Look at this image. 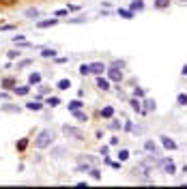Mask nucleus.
I'll list each match as a JSON object with an SVG mask.
<instances>
[{
    "label": "nucleus",
    "mask_w": 187,
    "mask_h": 189,
    "mask_svg": "<svg viewBox=\"0 0 187 189\" xmlns=\"http://www.w3.org/2000/svg\"><path fill=\"white\" fill-rule=\"evenodd\" d=\"M52 140H54V133H52L50 129H45V131H41V133L37 135L35 146H37V148H48V146H52Z\"/></svg>",
    "instance_id": "1"
},
{
    "label": "nucleus",
    "mask_w": 187,
    "mask_h": 189,
    "mask_svg": "<svg viewBox=\"0 0 187 189\" xmlns=\"http://www.w3.org/2000/svg\"><path fill=\"white\" fill-rule=\"evenodd\" d=\"M161 165H163V170H166V174H174V172H176L174 161H172V159H168V157H163V159H161Z\"/></svg>",
    "instance_id": "2"
},
{
    "label": "nucleus",
    "mask_w": 187,
    "mask_h": 189,
    "mask_svg": "<svg viewBox=\"0 0 187 189\" xmlns=\"http://www.w3.org/2000/svg\"><path fill=\"white\" fill-rule=\"evenodd\" d=\"M105 71H108V78H110L112 82H121V80H123V73H121L116 67H110V69H105Z\"/></svg>",
    "instance_id": "3"
},
{
    "label": "nucleus",
    "mask_w": 187,
    "mask_h": 189,
    "mask_svg": "<svg viewBox=\"0 0 187 189\" xmlns=\"http://www.w3.org/2000/svg\"><path fill=\"white\" fill-rule=\"evenodd\" d=\"M62 131H65V135H71V138H75V140H82V138H84V133H82L80 129H73V127H65Z\"/></svg>",
    "instance_id": "4"
},
{
    "label": "nucleus",
    "mask_w": 187,
    "mask_h": 189,
    "mask_svg": "<svg viewBox=\"0 0 187 189\" xmlns=\"http://www.w3.org/2000/svg\"><path fill=\"white\" fill-rule=\"evenodd\" d=\"M105 69H108V67H105L103 62H90V73H97V75H101Z\"/></svg>",
    "instance_id": "5"
},
{
    "label": "nucleus",
    "mask_w": 187,
    "mask_h": 189,
    "mask_svg": "<svg viewBox=\"0 0 187 189\" xmlns=\"http://www.w3.org/2000/svg\"><path fill=\"white\" fill-rule=\"evenodd\" d=\"M161 144H163V148H168V151H174L176 148V142L170 140L168 135H161Z\"/></svg>",
    "instance_id": "6"
},
{
    "label": "nucleus",
    "mask_w": 187,
    "mask_h": 189,
    "mask_svg": "<svg viewBox=\"0 0 187 189\" xmlns=\"http://www.w3.org/2000/svg\"><path fill=\"white\" fill-rule=\"evenodd\" d=\"M58 19H41L37 22V28H50V26H56Z\"/></svg>",
    "instance_id": "7"
},
{
    "label": "nucleus",
    "mask_w": 187,
    "mask_h": 189,
    "mask_svg": "<svg viewBox=\"0 0 187 189\" xmlns=\"http://www.w3.org/2000/svg\"><path fill=\"white\" fill-rule=\"evenodd\" d=\"M144 148H146V151H149L151 155H157V157H163V155H161V151H159V148H157V146L153 144V142H146V144H144Z\"/></svg>",
    "instance_id": "8"
},
{
    "label": "nucleus",
    "mask_w": 187,
    "mask_h": 189,
    "mask_svg": "<svg viewBox=\"0 0 187 189\" xmlns=\"http://www.w3.org/2000/svg\"><path fill=\"white\" fill-rule=\"evenodd\" d=\"M144 9V2H142V0H131V5H129V11H142Z\"/></svg>",
    "instance_id": "9"
},
{
    "label": "nucleus",
    "mask_w": 187,
    "mask_h": 189,
    "mask_svg": "<svg viewBox=\"0 0 187 189\" xmlns=\"http://www.w3.org/2000/svg\"><path fill=\"white\" fill-rule=\"evenodd\" d=\"M56 88L58 90H69V88H71V80H58V84H56Z\"/></svg>",
    "instance_id": "10"
},
{
    "label": "nucleus",
    "mask_w": 187,
    "mask_h": 189,
    "mask_svg": "<svg viewBox=\"0 0 187 189\" xmlns=\"http://www.w3.org/2000/svg\"><path fill=\"white\" fill-rule=\"evenodd\" d=\"M97 88H101V90H108V88H110V82H108L105 78H97Z\"/></svg>",
    "instance_id": "11"
},
{
    "label": "nucleus",
    "mask_w": 187,
    "mask_h": 189,
    "mask_svg": "<svg viewBox=\"0 0 187 189\" xmlns=\"http://www.w3.org/2000/svg\"><path fill=\"white\" fill-rule=\"evenodd\" d=\"M119 15L125 17V19H131V17H133V11H129V9H119Z\"/></svg>",
    "instance_id": "12"
},
{
    "label": "nucleus",
    "mask_w": 187,
    "mask_h": 189,
    "mask_svg": "<svg viewBox=\"0 0 187 189\" xmlns=\"http://www.w3.org/2000/svg\"><path fill=\"white\" fill-rule=\"evenodd\" d=\"M26 108H28V110H32V112H39L43 105H41L39 101H30V103H26Z\"/></svg>",
    "instance_id": "13"
},
{
    "label": "nucleus",
    "mask_w": 187,
    "mask_h": 189,
    "mask_svg": "<svg viewBox=\"0 0 187 189\" xmlns=\"http://www.w3.org/2000/svg\"><path fill=\"white\" fill-rule=\"evenodd\" d=\"M15 94H28L30 92V86H19V88H13Z\"/></svg>",
    "instance_id": "14"
},
{
    "label": "nucleus",
    "mask_w": 187,
    "mask_h": 189,
    "mask_svg": "<svg viewBox=\"0 0 187 189\" xmlns=\"http://www.w3.org/2000/svg\"><path fill=\"white\" fill-rule=\"evenodd\" d=\"M80 108H82V101H80V99L69 101V110H71V112H75V110H80Z\"/></svg>",
    "instance_id": "15"
},
{
    "label": "nucleus",
    "mask_w": 187,
    "mask_h": 189,
    "mask_svg": "<svg viewBox=\"0 0 187 189\" xmlns=\"http://www.w3.org/2000/svg\"><path fill=\"white\" fill-rule=\"evenodd\" d=\"M2 86L13 90V88H15V80H13V78H7V80H2Z\"/></svg>",
    "instance_id": "16"
},
{
    "label": "nucleus",
    "mask_w": 187,
    "mask_h": 189,
    "mask_svg": "<svg viewBox=\"0 0 187 189\" xmlns=\"http://www.w3.org/2000/svg\"><path fill=\"white\" fill-rule=\"evenodd\" d=\"M170 5V0H155V9H166Z\"/></svg>",
    "instance_id": "17"
},
{
    "label": "nucleus",
    "mask_w": 187,
    "mask_h": 189,
    "mask_svg": "<svg viewBox=\"0 0 187 189\" xmlns=\"http://www.w3.org/2000/svg\"><path fill=\"white\" fill-rule=\"evenodd\" d=\"M131 108H133L135 112H140V114H144V110H142V105H140L138 99H131Z\"/></svg>",
    "instance_id": "18"
},
{
    "label": "nucleus",
    "mask_w": 187,
    "mask_h": 189,
    "mask_svg": "<svg viewBox=\"0 0 187 189\" xmlns=\"http://www.w3.org/2000/svg\"><path fill=\"white\" fill-rule=\"evenodd\" d=\"M101 116H103V118H112V116H114V110H112V108H103V110H101Z\"/></svg>",
    "instance_id": "19"
},
{
    "label": "nucleus",
    "mask_w": 187,
    "mask_h": 189,
    "mask_svg": "<svg viewBox=\"0 0 187 189\" xmlns=\"http://www.w3.org/2000/svg\"><path fill=\"white\" fill-rule=\"evenodd\" d=\"M119 159H121V161H127V159H129V151H127V148H121V151H119Z\"/></svg>",
    "instance_id": "20"
},
{
    "label": "nucleus",
    "mask_w": 187,
    "mask_h": 189,
    "mask_svg": "<svg viewBox=\"0 0 187 189\" xmlns=\"http://www.w3.org/2000/svg\"><path fill=\"white\" fill-rule=\"evenodd\" d=\"M26 146H28V140H26V138H22V140L17 142V151H26Z\"/></svg>",
    "instance_id": "21"
},
{
    "label": "nucleus",
    "mask_w": 187,
    "mask_h": 189,
    "mask_svg": "<svg viewBox=\"0 0 187 189\" xmlns=\"http://www.w3.org/2000/svg\"><path fill=\"white\" fill-rule=\"evenodd\" d=\"M176 103H179V105H187V94H185V92H181L179 97H176Z\"/></svg>",
    "instance_id": "22"
},
{
    "label": "nucleus",
    "mask_w": 187,
    "mask_h": 189,
    "mask_svg": "<svg viewBox=\"0 0 187 189\" xmlns=\"http://www.w3.org/2000/svg\"><path fill=\"white\" fill-rule=\"evenodd\" d=\"M28 82H30V84H39V82H41V75H39V73H30Z\"/></svg>",
    "instance_id": "23"
},
{
    "label": "nucleus",
    "mask_w": 187,
    "mask_h": 189,
    "mask_svg": "<svg viewBox=\"0 0 187 189\" xmlns=\"http://www.w3.org/2000/svg\"><path fill=\"white\" fill-rule=\"evenodd\" d=\"M41 56H43V58H54V56H56V52H54V50H43V52H41Z\"/></svg>",
    "instance_id": "24"
},
{
    "label": "nucleus",
    "mask_w": 187,
    "mask_h": 189,
    "mask_svg": "<svg viewBox=\"0 0 187 189\" xmlns=\"http://www.w3.org/2000/svg\"><path fill=\"white\" fill-rule=\"evenodd\" d=\"M73 114H75V118H78V121H88V116H86L84 112H80V110H75Z\"/></svg>",
    "instance_id": "25"
},
{
    "label": "nucleus",
    "mask_w": 187,
    "mask_h": 189,
    "mask_svg": "<svg viewBox=\"0 0 187 189\" xmlns=\"http://www.w3.org/2000/svg\"><path fill=\"white\" fill-rule=\"evenodd\" d=\"M80 73H82V75H88V73H90V65H82V67H80Z\"/></svg>",
    "instance_id": "26"
},
{
    "label": "nucleus",
    "mask_w": 187,
    "mask_h": 189,
    "mask_svg": "<svg viewBox=\"0 0 187 189\" xmlns=\"http://www.w3.org/2000/svg\"><path fill=\"white\" fill-rule=\"evenodd\" d=\"M90 176L95 178V181H99V178H101V172H99L97 168H92V170H90Z\"/></svg>",
    "instance_id": "27"
},
{
    "label": "nucleus",
    "mask_w": 187,
    "mask_h": 189,
    "mask_svg": "<svg viewBox=\"0 0 187 189\" xmlns=\"http://www.w3.org/2000/svg\"><path fill=\"white\" fill-rule=\"evenodd\" d=\"M58 103H60V99H58V97H50V99H48V105H52V108H54V105H58Z\"/></svg>",
    "instance_id": "28"
},
{
    "label": "nucleus",
    "mask_w": 187,
    "mask_h": 189,
    "mask_svg": "<svg viewBox=\"0 0 187 189\" xmlns=\"http://www.w3.org/2000/svg\"><path fill=\"white\" fill-rule=\"evenodd\" d=\"M144 105H146V110H149V112H153V110H155V101H151V99H146V103H144Z\"/></svg>",
    "instance_id": "29"
},
{
    "label": "nucleus",
    "mask_w": 187,
    "mask_h": 189,
    "mask_svg": "<svg viewBox=\"0 0 187 189\" xmlns=\"http://www.w3.org/2000/svg\"><path fill=\"white\" fill-rule=\"evenodd\" d=\"M110 67H116V69H123V67H125V62H123V60H114V62H112Z\"/></svg>",
    "instance_id": "30"
},
{
    "label": "nucleus",
    "mask_w": 187,
    "mask_h": 189,
    "mask_svg": "<svg viewBox=\"0 0 187 189\" xmlns=\"http://www.w3.org/2000/svg\"><path fill=\"white\" fill-rule=\"evenodd\" d=\"M17 0H0V5H5V7H11V5H15Z\"/></svg>",
    "instance_id": "31"
},
{
    "label": "nucleus",
    "mask_w": 187,
    "mask_h": 189,
    "mask_svg": "<svg viewBox=\"0 0 187 189\" xmlns=\"http://www.w3.org/2000/svg\"><path fill=\"white\" fill-rule=\"evenodd\" d=\"M133 97H144V90L142 88H135L133 90Z\"/></svg>",
    "instance_id": "32"
},
{
    "label": "nucleus",
    "mask_w": 187,
    "mask_h": 189,
    "mask_svg": "<svg viewBox=\"0 0 187 189\" xmlns=\"http://www.w3.org/2000/svg\"><path fill=\"white\" fill-rule=\"evenodd\" d=\"M26 15H30V17L35 15V17H37V15H39V9H28V11H26Z\"/></svg>",
    "instance_id": "33"
},
{
    "label": "nucleus",
    "mask_w": 187,
    "mask_h": 189,
    "mask_svg": "<svg viewBox=\"0 0 187 189\" xmlns=\"http://www.w3.org/2000/svg\"><path fill=\"white\" fill-rule=\"evenodd\" d=\"M67 13H69L67 9H60V11H56V17H62V15H67Z\"/></svg>",
    "instance_id": "34"
},
{
    "label": "nucleus",
    "mask_w": 187,
    "mask_h": 189,
    "mask_svg": "<svg viewBox=\"0 0 187 189\" xmlns=\"http://www.w3.org/2000/svg\"><path fill=\"white\" fill-rule=\"evenodd\" d=\"M181 73H183V75H187V65L183 67V71H181Z\"/></svg>",
    "instance_id": "35"
},
{
    "label": "nucleus",
    "mask_w": 187,
    "mask_h": 189,
    "mask_svg": "<svg viewBox=\"0 0 187 189\" xmlns=\"http://www.w3.org/2000/svg\"><path fill=\"white\" fill-rule=\"evenodd\" d=\"M181 2H187V0H181Z\"/></svg>",
    "instance_id": "36"
}]
</instances>
